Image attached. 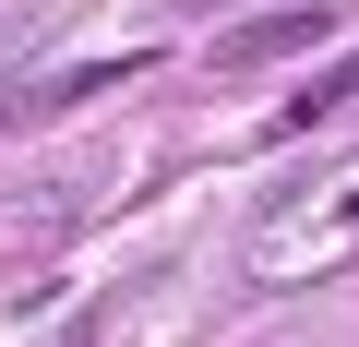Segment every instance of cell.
Wrapping results in <instances>:
<instances>
[{
	"label": "cell",
	"mask_w": 359,
	"mask_h": 347,
	"mask_svg": "<svg viewBox=\"0 0 359 347\" xmlns=\"http://www.w3.org/2000/svg\"><path fill=\"white\" fill-rule=\"evenodd\" d=\"M347 96H359V48H347V60H335V72H311V84H299V96H287V108H276V132H287V144H299V132H323V120H335V108H347Z\"/></svg>",
	"instance_id": "cell-3"
},
{
	"label": "cell",
	"mask_w": 359,
	"mask_h": 347,
	"mask_svg": "<svg viewBox=\"0 0 359 347\" xmlns=\"http://www.w3.org/2000/svg\"><path fill=\"white\" fill-rule=\"evenodd\" d=\"M276 228H252V275L264 287H299V275H335L347 252H359V168H335L323 192H299V204H264Z\"/></svg>",
	"instance_id": "cell-1"
},
{
	"label": "cell",
	"mask_w": 359,
	"mask_h": 347,
	"mask_svg": "<svg viewBox=\"0 0 359 347\" xmlns=\"http://www.w3.org/2000/svg\"><path fill=\"white\" fill-rule=\"evenodd\" d=\"M323 36H335L323 0H276V13H252L240 36H216V60H228V72H264V60H299V48H323Z\"/></svg>",
	"instance_id": "cell-2"
}]
</instances>
